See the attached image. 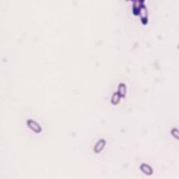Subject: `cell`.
Instances as JSON below:
<instances>
[{"label": "cell", "instance_id": "cell-6", "mask_svg": "<svg viewBox=\"0 0 179 179\" xmlns=\"http://www.w3.org/2000/svg\"><path fill=\"white\" fill-rule=\"evenodd\" d=\"M116 92L119 93V95L121 98H126V94H127V86H126V84L124 83H120L119 86H118V91Z\"/></svg>", "mask_w": 179, "mask_h": 179}, {"label": "cell", "instance_id": "cell-8", "mask_svg": "<svg viewBox=\"0 0 179 179\" xmlns=\"http://www.w3.org/2000/svg\"><path fill=\"white\" fill-rule=\"evenodd\" d=\"M171 134H172V137H174L175 139L179 140V130L177 128L171 129Z\"/></svg>", "mask_w": 179, "mask_h": 179}, {"label": "cell", "instance_id": "cell-3", "mask_svg": "<svg viewBox=\"0 0 179 179\" xmlns=\"http://www.w3.org/2000/svg\"><path fill=\"white\" fill-rule=\"evenodd\" d=\"M105 146H106V141L104 140V139H100V140L95 143V146H94V152L95 154H100L103 149L105 148Z\"/></svg>", "mask_w": 179, "mask_h": 179}, {"label": "cell", "instance_id": "cell-5", "mask_svg": "<svg viewBox=\"0 0 179 179\" xmlns=\"http://www.w3.org/2000/svg\"><path fill=\"white\" fill-rule=\"evenodd\" d=\"M144 5V0H133V13L138 15V11Z\"/></svg>", "mask_w": 179, "mask_h": 179}, {"label": "cell", "instance_id": "cell-1", "mask_svg": "<svg viewBox=\"0 0 179 179\" xmlns=\"http://www.w3.org/2000/svg\"><path fill=\"white\" fill-rule=\"evenodd\" d=\"M27 126H28V128L30 129L33 132H35V133H40L41 132V127L39 126L38 122H36L34 120H28L27 121Z\"/></svg>", "mask_w": 179, "mask_h": 179}, {"label": "cell", "instance_id": "cell-4", "mask_svg": "<svg viewBox=\"0 0 179 179\" xmlns=\"http://www.w3.org/2000/svg\"><path fill=\"white\" fill-rule=\"evenodd\" d=\"M140 170L144 175H147V176H151L154 174V169L149 166V165H147V164H142L140 166Z\"/></svg>", "mask_w": 179, "mask_h": 179}, {"label": "cell", "instance_id": "cell-2", "mask_svg": "<svg viewBox=\"0 0 179 179\" xmlns=\"http://www.w3.org/2000/svg\"><path fill=\"white\" fill-rule=\"evenodd\" d=\"M138 16L141 18V21H142V24H147L148 23V10H147V8L144 7V5L141 7L140 9H139V11H138Z\"/></svg>", "mask_w": 179, "mask_h": 179}, {"label": "cell", "instance_id": "cell-7", "mask_svg": "<svg viewBox=\"0 0 179 179\" xmlns=\"http://www.w3.org/2000/svg\"><path fill=\"white\" fill-rule=\"evenodd\" d=\"M120 100H121V96L119 95V93H118V92L113 93V95H112V99H111V103H112L113 105H116V104H119Z\"/></svg>", "mask_w": 179, "mask_h": 179}]
</instances>
